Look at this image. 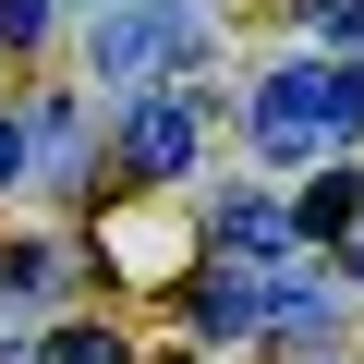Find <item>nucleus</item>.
<instances>
[{
    "instance_id": "nucleus-1",
    "label": "nucleus",
    "mask_w": 364,
    "mask_h": 364,
    "mask_svg": "<svg viewBox=\"0 0 364 364\" xmlns=\"http://www.w3.org/2000/svg\"><path fill=\"white\" fill-rule=\"evenodd\" d=\"M364 122V61L340 73V61H279L267 85H255V146L267 158H304V146H328V134H352Z\"/></svg>"
},
{
    "instance_id": "nucleus-2",
    "label": "nucleus",
    "mask_w": 364,
    "mask_h": 364,
    "mask_svg": "<svg viewBox=\"0 0 364 364\" xmlns=\"http://www.w3.org/2000/svg\"><path fill=\"white\" fill-rule=\"evenodd\" d=\"M195 61H207V25L182 0H134V13L97 25V73L109 85H158V73H195Z\"/></svg>"
},
{
    "instance_id": "nucleus-3",
    "label": "nucleus",
    "mask_w": 364,
    "mask_h": 364,
    "mask_svg": "<svg viewBox=\"0 0 364 364\" xmlns=\"http://www.w3.org/2000/svg\"><path fill=\"white\" fill-rule=\"evenodd\" d=\"M195 146H207L195 97H146V109L122 122V158H134V182H182V170H195Z\"/></svg>"
},
{
    "instance_id": "nucleus-4",
    "label": "nucleus",
    "mask_w": 364,
    "mask_h": 364,
    "mask_svg": "<svg viewBox=\"0 0 364 364\" xmlns=\"http://www.w3.org/2000/svg\"><path fill=\"white\" fill-rule=\"evenodd\" d=\"M207 243H219V255H304L291 207H219V219H207Z\"/></svg>"
},
{
    "instance_id": "nucleus-5",
    "label": "nucleus",
    "mask_w": 364,
    "mask_h": 364,
    "mask_svg": "<svg viewBox=\"0 0 364 364\" xmlns=\"http://www.w3.org/2000/svg\"><path fill=\"white\" fill-rule=\"evenodd\" d=\"M352 219H364V170H328L316 195L291 207V231H304V243H328V231H352Z\"/></svg>"
},
{
    "instance_id": "nucleus-6",
    "label": "nucleus",
    "mask_w": 364,
    "mask_h": 364,
    "mask_svg": "<svg viewBox=\"0 0 364 364\" xmlns=\"http://www.w3.org/2000/svg\"><path fill=\"white\" fill-rule=\"evenodd\" d=\"M49 364H122V340H109V328H73V340H61Z\"/></svg>"
},
{
    "instance_id": "nucleus-7",
    "label": "nucleus",
    "mask_w": 364,
    "mask_h": 364,
    "mask_svg": "<svg viewBox=\"0 0 364 364\" xmlns=\"http://www.w3.org/2000/svg\"><path fill=\"white\" fill-rule=\"evenodd\" d=\"M0 182H25V122H0Z\"/></svg>"
},
{
    "instance_id": "nucleus-8",
    "label": "nucleus",
    "mask_w": 364,
    "mask_h": 364,
    "mask_svg": "<svg viewBox=\"0 0 364 364\" xmlns=\"http://www.w3.org/2000/svg\"><path fill=\"white\" fill-rule=\"evenodd\" d=\"M352 279H364V231H352Z\"/></svg>"
},
{
    "instance_id": "nucleus-9",
    "label": "nucleus",
    "mask_w": 364,
    "mask_h": 364,
    "mask_svg": "<svg viewBox=\"0 0 364 364\" xmlns=\"http://www.w3.org/2000/svg\"><path fill=\"white\" fill-rule=\"evenodd\" d=\"M182 364H195V352H182Z\"/></svg>"
}]
</instances>
